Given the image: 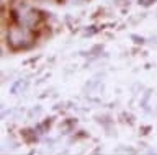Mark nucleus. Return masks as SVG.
<instances>
[{"label":"nucleus","mask_w":157,"mask_h":155,"mask_svg":"<svg viewBox=\"0 0 157 155\" xmlns=\"http://www.w3.org/2000/svg\"><path fill=\"white\" fill-rule=\"evenodd\" d=\"M67 2H71V3H82L83 0H67Z\"/></svg>","instance_id":"3"},{"label":"nucleus","mask_w":157,"mask_h":155,"mask_svg":"<svg viewBox=\"0 0 157 155\" xmlns=\"http://www.w3.org/2000/svg\"><path fill=\"white\" fill-rule=\"evenodd\" d=\"M17 20L21 26H26L29 30H33L39 23V20H41V13L38 10H34V8H25V10L18 12Z\"/></svg>","instance_id":"2"},{"label":"nucleus","mask_w":157,"mask_h":155,"mask_svg":"<svg viewBox=\"0 0 157 155\" xmlns=\"http://www.w3.org/2000/svg\"><path fill=\"white\" fill-rule=\"evenodd\" d=\"M34 41V36L29 28L26 26H15V28H10L8 30V35H7V42L8 46L15 51H20V49H26L33 44Z\"/></svg>","instance_id":"1"}]
</instances>
